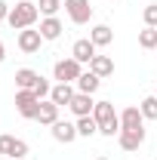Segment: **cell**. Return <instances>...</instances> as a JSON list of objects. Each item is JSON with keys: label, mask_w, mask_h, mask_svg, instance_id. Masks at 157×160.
Wrapping results in <instances>:
<instances>
[{"label": "cell", "mask_w": 157, "mask_h": 160, "mask_svg": "<svg viewBox=\"0 0 157 160\" xmlns=\"http://www.w3.org/2000/svg\"><path fill=\"white\" fill-rule=\"evenodd\" d=\"M89 71L99 74V77H111L114 74V59L111 56H96V59L89 62Z\"/></svg>", "instance_id": "16"}, {"label": "cell", "mask_w": 157, "mask_h": 160, "mask_svg": "<svg viewBox=\"0 0 157 160\" xmlns=\"http://www.w3.org/2000/svg\"><path fill=\"white\" fill-rule=\"evenodd\" d=\"M68 108H71V114H74V117H89V114H93V108H96V102H93L89 92H77V96L71 99Z\"/></svg>", "instance_id": "8"}, {"label": "cell", "mask_w": 157, "mask_h": 160, "mask_svg": "<svg viewBox=\"0 0 157 160\" xmlns=\"http://www.w3.org/2000/svg\"><path fill=\"white\" fill-rule=\"evenodd\" d=\"M89 40H93L96 46H111V43H114V31H111L108 25H96V28L89 31Z\"/></svg>", "instance_id": "18"}, {"label": "cell", "mask_w": 157, "mask_h": 160, "mask_svg": "<svg viewBox=\"0 0 157 160\" xmlns=\"http://www.w3.org/2000/svg\"><path fill=\"white\" fill-rule=\"evenodd\" d=\"M59 120V105L53 99H43L40 102V111H37V123H43V126H53Z\"/></svg>", "instance_id": "13"}, {"label": "cell", "mask_w": 157, "mask_h": 160, "mask_svg": "<svg viewBox=\"0 0 157 160\" xmlns=\"http://www.w3.org/2000/svg\"><path fill=\"white\" fill-rule=\"evenodd\" d=\"M22 160H28V157H22Z\"/></svg>", "instance_id": "30"}, {"label": "cell", "mask_w": 157, "mask_h": 160, "mask_svg": "<svg viewBox=\"0 0 157 160\" xmlns=\"http://www.w3.org/2000/svg\"><path fill=\"white\" fill-rule=\"evenodd\" d=\"M9 9H13V6H9L6 0H0V22H6V19H9Z\"/></svg>", "instance_id": "27"}, {"label": "cell", "mask_w": 157, "mask_h": 160, "mask_svg": "<svg viewBox=\"0 0 157 160\" xmlns=\"http://www.w3.org/2000/svg\"><path fill=\"white\" fill-rule=\"evenodd\" d=\"M13 148H16V139L13 136H0V154L13 157Z\"/></svg>", "instance_id": "25"}, {"label": "cell", "mask_w": 157, "mask_h": 160, "mask_svg": "<svg viewBox=\"0 0 157 160\" xmlns=\"http://www.w3.org/2000/svg\"><path fill=\"white\" fill-rule=\"evenodd\" d=\"M62 22L56 19V16H46V19H40V34H43V40H59L62 37Z\"/></svg>", "instance_id": "14"}, {"label": "cell", "mask_w": 157, "mask_h": 160, "mask_svg": "<svg viewBox=\"0 0 157 160\" xmlns=\"http://www.w3.org/2000/svg\"><path fill=\"white\" fill-rule=\"evenodd\" d=\"M37 83H40V74L34 68H19V71H16V86H19V89H34Z\"/></svg>", "instance_id": "15"}, {"label": "cell", "mask_w": 157, "mask_h": 160, "mask_svg": "<svg viewBox=\"0 0 157 160\" xmlns=\"http://www.w3.org/2000/svg\"><path fill=\"white\" fill-rule=\"evenodd\" d=\"M142 22H145L148 28H157V3H148V6L142 9Z\"/></svg>", "instance_id": "23"}, {"label": "cell", "mask_w": 157, "mask_h": 160, "mask_svg": "<svg viewBox=\"0 0 157 160\" xmlns=\"http://www.w3.org/2000/svg\"><path fill=\"white\" fill-rule=\"evenodd\" d=\"M99 86H102V77L93 74V71H83V74L77 77V92H89V96H93Z\"/></svg>", "instance_id": "17"}, {"label": "cell", "mask_w": 157, "mask_h": 160, "mask_svg": "<svg viewBox=\"0 0 157 160\" xmlns=\"http://www.w3.org/2000/svg\"><path fill=\"white\" fill-rule=\"evenodd\" d=\"M93 117H96V123H99V129L102 126H108V123H117V114H114V105L111 102H96V108H93Z\"/></svg>", "instance_id": "12"}, {"label": "cell", "mask_w": 157, "mask_h": 160, "mask_svg": "<svg viewBox=\"0 0 157 160\" xmlns=\"http://www.w3.org/2000/svg\"><path fill=\"white\" fill-rule=\"evenodd\" d=\"M142 117L145 120H157V96H148V99H142Z\"/></svg>", "instance_id": "21"}, {"label": "cell", "mask_w": 157, "mask_h": 160, "mask_svg": "<svg viewBox=\"0 0 157 160\" xmlns=\"http://www.w3.org/2000/svg\"><path fill=\"white\" fill-rule=\"evenodd\" d=\"M77 132L83 136V139L96 136V132H99V123H96V117H93V114H89V117H77Z\"/></svg>", "instance_id": "19"}, {"label": "cell", "mask_w": 157, "mask_h": 160, "mask_svg": "<svg viewBox=\"0 0 157 160\" xmlns=\"http://www.w3.org/2000/svg\"><path fill=\"white\" fill-rule=\"evenodd\" d=\"M96 49H99V46L93 43V40H89V37H83V40H77V43L71 46V59H77L80 65H89V62L99 56Z\"/></svg>", "instance_id": "5"}, {"label": "cell", "mask_w": 157, "mask_h": 160, "mask_svg": "<svg viewBox=\"0 0 157 160\" xmlns=\"http://www.w3.org/2000/svg\"><path fill=\"white\" fill-rule=\"evenodd\" d=\"M117 142H120L123 151H139L142 142H145V129H120Z\"/></svg>", "instance_id": "10"}, {"label": "cell", "mask_w": 157, "mask_h": 160, "mask_svg": "<svg viewBox=\"0 0 157 160\" xmlns=\"http://www.w3.org/2000/svg\"><path fill=\"white\" fill-rule=\"evenodd\" d=\"M96 160H108V157H96Z\"/></svg>", "instance_id": "29"}, {"label": "cell", "mask_w": 157, "mask_h": 160, "mask_svg": "<svg viewBox=\"0 0 157 160\" xmlns=\"http://www.w3.org/2000/svg\"><path fill=\"white\" fill-rule=\"evenodd\" d=\"M139 46L142 49H157V28L145 25V31H139Z\"/></svg>", "instance_id": "20"}, {"label": "cell", "mask_w": 157, "mask_h": 160, "mask_svg": "<svg viewBox=\"0 0 157 160\" xmlns=\"http://www.w3.org/2000/svg\"><path fill=\"white\" fill-rule=\"evenodd\" d=\"M77 136H80L77 123H68V120H56V123H53V139L62 142V145H71Z\"/></svg>", "instance_id": "7"}, {"label": "cell", "mask_w": 157, "mask_h": 160, "mask_svg": "<svg viewBox=\"0 0 157 160\" xmlns=\"http://www.w3.org/2000/svg\"><path fill=\"white\" fill-rule=\"evenodd\" d=\"M22 157H28V142L16 139V148H13V160H22Z\"/></svg>", "instance_id": "26"}, {"label": "cell", "mask_w": 157, "mask_h": 160, "mask_svg": "<svg viewBox=\"0 0 157 160\" xmlns=\"http://www.w3.org/2000/svg\"><path fill=\"white\" fill-rule=\"evenodd\" d=\"M49 92H53V86H49V80H43V77H40V83L34 86V96H37V99L43 102V99H49Z\"/></svg>", "instance_id": "24"}, {"label": "cell", "mask_w": 157, "mask_h": 160, "mask_svg": "<svg viewBox=\"0 0 157 160\" xmlns=\"http://www.w3.org/2000/svg\"><path fill=\"white\" fill-rule=\"evenodd\" d=\"M120 129H145V117H142V108H136V105L123 108V114H120Z\"/></svg>", "instance_id": "9"}, {"label": "cell", "mask_w": 157, "mask_h": 160, "mask_svg": "<svg viewBox=\"0 0 157 160\" xmlns=\"http://www.w3.org/2000/svg\"><path fill=\"white\" fill-rule=\"evenodd\" d=\"M40 9L37 3H31V0H22V3H16L13 9H9V28L13 31H25V28H34V22H37Z\"/></svg>", "instance_id": "1"}, {"label": "cell", "mask_w": 157, "mask_h": 160, "mask_svg": "<svg viewBox=\"0 0 157 160\" xmlns=\"http://www.w3.org/2000/svg\"><path fill=\"white\" fill-rule=\"evenodd\" d=\"M3 59H6V46H3V40H0V65H3Z\"/></svg>", "instance_id": "28"}, {"label": "cell", "mask_w": 157, "mask_h": 160, "mask_svg": "<svg viewBox=\"0 0 157 160\" xmlns=\"http://www.w3.org/2000/svg\"><path fill=\"white\" fill-rule=\"evenodd\" d=\"M65 12L74 25H86L93 19V3L89 0H65Z\"/></svg>", "instance_id": "4"}, {"label": "cell", "mask_w": 157, "mask_h": 160, "mask_svg": "<svg viewBox=\"0 0 157 160\" xmlns=\"http://www.w3.org/2000/svg\"><path fill=\"white\" fill-rule=\"evenodd\" d=\"M40 43H43V34H40V28H25V31H19V49L22 52H37Z\"/></svg>", "instance_id": "6"}, {"label": "cell", "mask_w": 157, "mask_h": 160, "mask_svg": "<svg viewBox=\"0 0 157 160\" xmlns=\"http://www.w3.org/2000/svg\"><path fill=\"white\" fill-rule=\"evenodd\" d=\"M53 74H56L59 83H77V77L83 74V65L77 59H59L53 65Z\"/></svg>", "instance_id": "3"}, {"label": "cell", "mask_w": 157, "mask_h": 160, "mask_svg": "<svg viewBox=\"0 0 157 160\" xmlns=\"http://www.w3.org/2000/svg\"><path fill=\"white\" fill-rule=\"evenodd\" d=\"M37 9L43 12V19H46V16H56V12L62 9V0H40Z\"/></svg>", "instance_id": "22"}, {"label": "cell", "mask_w": 157, "mask_h": 160, "mask_svg": "<svg viewBox=\"0 0 157 160\" xmlns=\"http://www.w3.org/2000/svg\"><path fill=\"white\" fill-rule=\"evenodd\" d=\"M16 111H19L25 120H37L40 99L34 96V89H19V92H16Z\"/></svg>", "instance_id": "2"}, {"label": "cell", "mask_w": 157, "mask_h": 160, "mask_svg": "<svg viewBox=\"0 0 157 160\" xmlns=\"http://www.w3.org/2000/svg\"><path fill=\"white\" fill-rule=\"evenodd\" d=\"M74 96H77V89H74V83H56V86H53V92H49V99L56 102L59 108H68Z\"/></svg>", "instance_id": "11"}]
</instances>
